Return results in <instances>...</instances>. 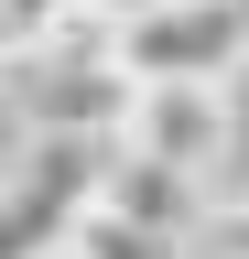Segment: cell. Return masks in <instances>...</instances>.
<instances>
[{"label": "cell", "instance_id": "obj_2", "mask_svg": "<svg viewBox=\"0 0 249 259\" xmlns=\"http://www.w3.org/2000/svg\"><path fill=\"white\" fill-rule=\"evenodd\" d=\"M98 173H109V141H33L22 173L0 184V259H65L76 216L98 205Z\"/></svg>", "mask_w": 249, "mask_h": 259}, {"label": "cell", "instance_id": "obj_5", "mask_svg": "<svg viewBox=\"0 0 249 259\" xmlns=\"http://www.w3.org/2000/svg\"><path fill=\"white\" fill-rule=\"evenodd\" d=\"M98 205H119V216H141V227H173V238H195L206 248V173H184V162H163V151H130V141H109V173H98Z\"/></svg>", "mask_w": 249, "mask_h": 259}, {"label": "cell", "instance_id": "obj_10", "mask_svg": "<svg viewBox=\"0 0 249 259\" xmlns=\"http://www.w3.org/2000/svg\"><path fill=\"white\" fill-rule=\"evenodd\" d=\"M238 11H249V0H238Z\"/></svg>", "mask_w": 249, "mask_h": 259}, {"label": "cell", "instance_id": "obj_4", "mask_svg": "<svg viewBox=\"0 0 249 259\" xmlns=\"http://www.w3.org/2000/svg\"><path fill=\"white\" fill-rule=\"evenodd\" d=\"M119 141H130V151H163V162H184V173H217V151H228V87H217V76L141 87V108H130Z\"/></svg>", "mask_w": 249, "mask_h": 259}, {"label": "cell", "instance_id": "obj_1", "mask_svg": "<svg viewBox=\"0 0 249 259\" xmlns=\"http://www.w3.org/2000/svg\"><path fill=\"white\" fill-rule=\"evenodd\" d=\"M11 87H22L33 141H119L130 108H141V76L119 54L109 11H76V22L33 32V44H11Z\"/></svg>", "mask_w": 249, "mask_h": 259}, {"label": "cell", "instance_id": "obj_6", "mask_svg": "<svg viewBox=\"0 0 249 259\" xmlns=\"http://www.w3.org/2000/svg\"><path fill=\"white\" fill-rule=\"evenodd\" d=\"M65 259H195V238L141 227V216H119V205H87V216H76V238H65Z\"/></svg>", "mask_w": 249, "mask_h": 259}, {"label": "cell", "instance_id": "obj_8", "mask_svg": "<svg viewBox=\"0 0 249 259\" xmlns=\"http://www.w3.org/2000/svg\"><path fill=\"white\" fill-rule=\"evenodd\" d=\"M206 259H249V194H228L206 216Z\"/></svg>", "mask_w": 249, "mask_h": 259}, {"label": "cell", "instance_id": "obj_9", "mask_svg": "<svg viewBox=\"0 0 249 259\" xmlns=\"http://www.w3.org/2000/svg\"><path fill=\"white\" fill-rule=\"evenodd\" d=\"M98 11H109V22H141V11H152V0H98Z\"/></svg>", "mask_w": 249, "mask_h": 259}, {"label": "cell", "instance_id": "obj_7", "mask_svg": "<svg viewBox=\"0 0 249 259\" xmlns=\"http://www.w3.org/2000/svg\"><path fill=\"white\" fill-rule=\"evenodd\" d=\"M76 11H98V0H0V54L33 44V32H54V22H76Z\"/></svg>", "mask_w": 249, "mask_h": 259}, {"label": "cell", "instance_id": "obj_3", "mask_svg": "<svg viewBox=\"0 0 249 259\" xmlns=\"http://www.w3.org/2000/svg\"><path fill=\"white\" fill-rule=\"evenodd\" d=\"M119 54H130L141 87H163V76H217L228 87L238 54H249V11L238 0H152L141 22H119Z\"/></svg>", "mask_w": 249, "mask_h": 259}]
</instances>
